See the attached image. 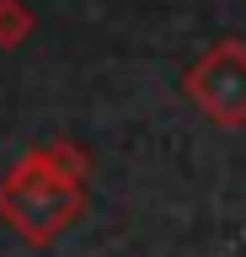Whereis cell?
<instances>
[{"instance_id": "6da1fadb", "label": "cell", "mask_w": 246, "mask_h": 257, "mask_svg": "<svg viewBox=\"0 0 246 257\" xmlns=\"http://www.w3.org/2000/svg\"><path fill=\"white\" fill-rule=\"evenodd\" d=\"M86 172H91V161H86L81 145H70V140L27 150L11 172L0 177V220L11 225L22 241L49 246L86 209Z\"/></svg>"}, {"instance_id": "7a4b0ae2", "label": "cell", "mask_w": 246, "mask_h": 257, "mask_svg": "<svg viewBox=\"0 0 246 257\" xmlns=\"http://www.w3.org/2000/svg\"><path fill=\"white\" fill-rule=\"evenodd\" d=\"M182 86L219 128H241L246 123V43L219 38L214 48H203V59L187 70Z\"/></svg>"}, {"instance_id": "3957f363", "label": "cell", "mask_w": 246, "mask_h": 257, "mask_svg": "<svg viewBox=\"0 0 246 257\" xmlns=\"http://www.w3.org/2000/svg\"><path fill=\"white\" fill-rule=\"evenodd\" d=\"M38 16L27 0H0V48H22L27 38H33Z\"/></svg>"}]
</instances>
